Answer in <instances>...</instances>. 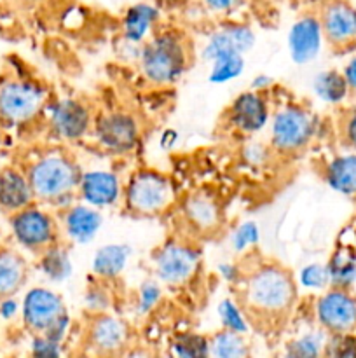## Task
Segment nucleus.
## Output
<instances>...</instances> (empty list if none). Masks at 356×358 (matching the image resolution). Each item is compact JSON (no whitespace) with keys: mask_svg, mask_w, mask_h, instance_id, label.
<instances>
[{"mask_svg":"<svg viewBox=\"0 0 356 358\" xmlns=\"http://www.w3.org/2000/svg\"><path fill=\"white\" fill-rule=\"evenodd\" d=\"M20 164L30 180L37 203L59 212L77 201L82 166L68 147L47 142L30 150Z\"/></svg>","mask_w":356,"mask_h":358,"instance_id":"1","label":"nucleus"},{"mask_svg":"<svg viewBox=\"0 0 356 358\" xmlns=\"http://www.w3.org/2000/svg\"><path fill=\"white\" fill-rule=\"evenodd\" d=\"M236 296L253 320H281L288 317L299 301L295 276L276 261L248 262Z\"/></svg>","mask_w":356,"mask_h":358,"instance_id":"2","label":"nucleus"},{"mask_svg":"<svg viewBox=\"0 0 356 358\" xmlns=\"http://www.w3.org/2000/svg\"><path fill=\"white\" fill-rule=\"evenodd\" d=\"M194 63V45L181 28L161 24L140 49L138 72L154 90H168L180 83Z\"/></svg>","mask_w":356,"mask_h":358,"instance_id":"3","label":"nucleus"},{"mask_svg":"<svg viewBox=\"0 0 356 358\" xmlns=\"http://www.w3.org/2000/svg\"><path fill=\"white\" fill-rule=\"evenodd\" d=\"M52 91L45 80L24 72L0 76V129L9 133L40 128Z\"/></svg>","mask_w":356,"mask_h":358,"instance_id":"4","label":"nucleus"},{"mask_svg":"<svg viewBox=\"0 0 356 358\" xmlns=\"http://www.w3.org/2000/svg\"><path fill=\"white\" fill-rule=\"evenodd\" d=\"M181 194L171 175L138 166L124 178L121 210L133 219H163L175 212Z\"/></svg>","mask_w":356,"mask_h":358,"instance_id":"5","label":"nucleus"},{"mask_svg":"<svg viewBox=\"0 0 356 358\" xmlns=\"http://www.w3.org/2000/svg\"><path fill=\"white\" fill-rule=\"evenodd\" d=\"M267 142L276 156L295 157L306 152L320 135V117L306 103L297 100L274 101L267 126Z\"/></svg>","mask_w":356,"mask_h":358,"instance_id":"6","label":"nucleus"},{"mask_svg":"<svg viewBox=\"0 0 356 358\" xmlns=\"http://www.w3.org/2000/svg\"><path fill=\"white\" fill-rule=\"evenodd\" d=\"M96 107L80 94H52L42 117V126L49 143L77 145L89 140Z\"/></svg>","mask_w":356,"mask_h":358,"instance_id":"7","label":"nucleus"},{"mask_svg":"<svg viewBox=\"0 0 356 358\" xmlns=\"http://www.w3.org/2000/svg\"><path fill=\"white\" fill-rule=\"evenodd\" d=\"M202 271V250L198 240L173 234L161 241L150 254V275L166 289H184Z\"/></svg>","mask_w":356,"mask_h":358,"instance_id":"8","label":"nucleus"},{"mask_svg":"<svg viewBox=\"0 0 356 358\" xmlns=\"http://www.w3.org/2000/svg\"><path fill=\"white\" fill-rule=\"evenodd\" d=\"M145 124L135 110L126 107L96 108L91 143L110 157L133 156L142 145Z\"/></svg>","mask_w":356,"mask_h":358,"instance_id":"9","label":"nucleus"},{"mask_svg":"<svg viewBox=\"0 0 356 358\" xmlns=\"http://www.w3.org/2000/svg\"><path fill=\"white\" fill-rule=\"evenodd\" d=\"M7 224L13 243L34 257L61 241L58 213L37 201L7 217Z\"/></svg>","mask_w":356,"mask_h":358,"instance_id":"10","label":"nucleus"},{"mask_svg":"<svg viewBox=\"0 0 356 358\" xmlns=\"http://www.w3.org/2000/svg\"><path fill=\"white\" fill-rule=\"evenodd\" d=\"M272 108H274L272 93H258L248 87L237 93L227 105L223 112V122L236 135L251 138L267 131Z\"/></svg>","mask_w":356,"mask_h":358,"instance_id":"11","label":"nucleus"},{"mask_svg":"<svg viewBox=\"0 0 356 358\" xmlns=\"http://www.w3.org/2000/svg\"><path fill=\"white\" fill-rule=\"evenodd\" d=\"M175 212L187 236L213 238L223 227V206L213 192L194 191L181 196Z\"/></svg>","mask_w":356,"mask_h":358,"instance_id":"12","label":"nucleus"},{"mask_svg":"<svg viewBox=\"0 0 356 358\" xmlns=\"http://www.w3.org/2000/svg\"><path fill=\"white\" fill-rule=\"evenodd\" d=\"M313 318L327 334L356 332V294L353 289L328 287L314 296Z\"/></svg>","mask_w":356,"mask_h":358,"instance_id":"13","label":"nucleus"},{"mask_svg":"<svg viewBox=\"0 0 356 358\" xmlns=\"http://www.w3.org/2000/svg\"><path fill=\"white\" fill-rule=\"evenodd\" d=\"M20 322L30 334H44L65 311V299L51 285H31L21 292Z\"/></svg>","mask_w":356,"mask_h":358,"instance_id":"14","label":"nucleus"},{"mask_svg":"<svg viewBox=\"0 0 356 358\" xmlns=\"http://www.w3.org/2000/svg\"><path fill=\"white\" fill-rule=\"evenodd\" d=\"M316 13L332 51H356V10L351 0H323Z\"/></svg>","mask_w":356,"mask_h":358,"instance_id":"15","label":"nucleus"},{"mask_svg":"<svg viewBox=\"0 0 356 358\" xmlns=\"http://www.w3.org/2000/svg\"><path fill=\"white\" fill-rule=\"evenodd\" d=\"M257 44V34L246 21L222 20L208 35L199 51L202 62L212 63L213 59L227 55H244L253 51Z\"/></svg>","mask_w":356,"mask_h":358,"instance_id":"16","label":"nucleus"},{"mask_svg":"<svg viewBox=\"0 0 356 358\" xmlns=\"http://www.w3.org/2000/svg\"><path fill=\"white\" fill-rule=\"evenodd\" d=\"M124 178L112 168H87L80 175L77 199L101 210L121 208Z\"/></svg>","mask_w":356,"mask_h":358,"instance_id":"17","label":"nucleus"},{"mask_svg":"<svg viewBox=\"0 0 356 358\" xmlns=\"http://www.w3.org/2000/svg\"><path fill=\"white\" fill-rule=\"evenodd\" d=\"M327 45L316 10H304L286 31V49L293 65L306 66L316 62Z\"/></svg>","mask_w":356,"mask_h":358,"instance_id":"18","label":"nucleus"},{"mask_svg":"<svg viewBox=\"0 0 356 358\" xmlns=\"http://www.w3.org/2000/svg\"><path fill=\"white\" fill-rule=\"evenodd\" d=\"M131 329L124 318L115 313H103L89 317L86 329V345L94 355L101 358L117 357L128 348Z\"/></svg>","mask_w":356,"mask_h":358,"instance_id":"19","label":"nucleus"},{"mask_svg":"<svg viewBox=\"0 0 356 358\" xmlns=\"http://www.w3.org/2000/svg\"><path fill=\"white\" fill-rule=\"evenodd\" d=\"M56 213H58L59 229H61V240L77 247H86L93 243L105 222L101 210L86 205L79 199Z\"/></svg>","mask_w":356,"mask_h":358,"instance_id":"20","label":"nucleus"},{"mask_svg":"<svg viewBox=\"0 0 356 358\" xmlns=\"http://www.w3.org/2000/svg\"><path fill=\"white\" fill-rule=\"evenodd\" d=\"M166 10L154 0L136 2L126 7L119 20V35L121 42L131 45H143L163 24Z\"/></svg>","mask_w":356,"mask_h":358,"instance_id":"21","label":"nucleus"},{"mask_svg":"<svg viewBox=\"0 0 356 358\" xmlns=\"http://www.w3.org/2000/svg\"><path fill=\"white\" fill-rule=\"evenodd\" d=\"M35 203L34 189L20 163L3 164L0 168V213L6 217Z\"/></svg>","mask_w":356,"mask_h":358,"instance_id":"22","label":"nucleus"},{"mask_svg":"<svg viewBox=\"0 0 356 358\" xmlns=\"http://www.w3.org/2000/svg\"><path fill=\"white\" fill-rule=\"evenodd\" d=\"M133 259V247L124 241H110L100 245L89 261V273L93 278L108 283H119L128 271Z\"/></svg>","mask_w":356,"mask_h":358,"instance_id":"23","label":"nucleus"},{"mask_svg":"<svg viewBox=\"0 0 356 358\" xmlns=\"http://www.w3.org/2000/svg\"><path fill=\"white\" fill-rule=\"evenodd\" d=\"M321 180L344 198L356 199V150L342 149L321 163Z\"/></svg>","mask_w":356,"mask_h":358,"instance_id":"24","label":"nucleus"},{"mask_svg":"<svg viewBox=\"0 0 356 358\" xmlns=\"http://www.w3.org/2000/svg\"><path fill=\"white\" fill-rule=\"evenodd\" d=\"M31 266L14 243H0V299L20 296L28 287Z\"/></svg>","mask_w":356,"mask_h":358,"instance_id":"25","label":"nucleus"},{"mask_svg":"<svg viewBox=\"0 0 356 358\" xmlns=\"http://www.w3.org/2000/svg\"><path fill=\"white\" fill-rule=\"evenodd\" d=\"M35 269L49 285H61L70 282L75 273L70 245L61 240L35 255Z\"/></svg>","mask_w":356,"mask_h":358,"instance_id":"26","label":"nucleus"},{"mask_svg":"<svg viewBox=\"0 0 356 358\" xmlns=\"http://www.w3.org/2000/svg\"><path fill=\"white\" fill-rule=\"evenodd\" d=\"M311 91L316 100L328 107H344L346 101L353 96L341 69L320 70L311 80Z\"/></svg>","mask_w":356,"mask_h":358,"instance_id":"27","label":"nucleus"},{"mask_svg":"<svg viewBox=\"0 0 356 358\" xmlns=\"http://www.w3.org/2000/svg\"><path fill=\"white\" fill-rule=\"evenodd\" d=\"M330 287L353 289L356 283V250L349 245H339L334 248L327 261Z\"/></svg>","mask_w":356,"mask_h":358,"instance_id":"28","label":"nucleus"},{"mask_svg":"<svg viewBox=\"0 0 356 358\" xmlns=\"http://www.w3.org/2000/svg\"><path fill=\"white\" fill-rule=\"evenodd\" d=\"M216 318L223 331L246 336L251 331V318L237 296H225L216 303Z\"/></svg>","mask_w":356,"mask_h":358,"instance_id":"29","label":"nucleus"},{"mask_svg":"<svg viewBox=\"0 0 356 358\" xmlns=\"http://www.w3.org/2000/svg\"><path fill=\"white\" fill-rule=\"evenodd\" d=\"M115 306L114 283L103 282L89 276L87 285L82 292V308L87 317L110 313Z\"/></svg>","mask_w":356,"mask_h":358,"instance_id":"30","label":"nucleus"},{"mask_svg":"<svg viewBox=\"0 0 356 358\" xmlns=\"http://www.w3.org/2000/svg\"><path fill=\"white\" fill-rule=\"evenodd\" d=\"M327 338V332L318 325L302 331L286 343L281 358H323Z\"/></svg>","mask_w":356,"mask_h":358,"instance_id":"31","label":"nucleus"},{"mask_svg":"<svg viewBox=\"0 0 356 358\" xmlns=\"http://www.w3.org/2000/svg\"><path fill=\"white\" fill-rule=\"evenodd\" d=\"M209 358H250L246 336L220 329L209 336Z\"/></svg>","mask_w":356,"mask_h":358,"instance_id":"32","label":"nucleus"},{"mask_svg":"<svg viewBox=\"0 0 356 358\" xmlns=\"http://www.w3.org/2000/svg\"><path fill=\"white\" fill-rule=\"evenodd\" d=\"M262 240V229L257 220H241L230 229L229 247L237 257H250L258 248Z\"/></svg>","mask_w":356,"mask_h":358,"instance_id":"33","label":"nucleus"},{"mask_svg":"<svg viewBox=\"0 0 356 358\" xmlns=\"http://www.w3.org/2000/svg\"><path fill=\"white\" fill-rule=\"evenodd\" d=\"M164 290L166 287L154 278L152 275L147 276L145 280L138 283L135 289V297H133V311L138 317H149L164 301Z\"/></svg>","mask_w":356,"mask_h":358,"instance_id":"34","label":"nucleus"},{"mask_svg":"<svg viewBox=\"0 0 356 358\" xmlns=\"http://www.w3.org/2000/svg\"><path fill=\"white\" fill-rule=\"evenodd\" d=\"M208 83L213 86H227L239 79L246 69V56L244 55H227L213 59L208 63Z\"/></svg>","mask_w":356,"mask_h":358,"instance_id":"35","label":"nucleus"},{"mask_svg":"<svg viewBox=\"0 0 356 358\" xmlns=\"http://www.w3.org/2000/svg\"><path fill=\"white\" fill-rule=\"evenodd\" d=\"M171 358H209V338L194 331L173 336L170 343Z\"/></svg>","mask_w":356,"mask_h":358,"instance_id":"36","label":"nucleus"},{"mask_svg":"<svg viewBox=\"0 0 356 358\" xmlns=\"http://www.w3.org/2000/svg\"><path fill=\"white\" fill-rule=\"evenodd\" d=\"M295 276L297 289L304 290L307 294H320L323 290H327L330 287V276H328L327 262H307V264L300 266L297 269V273H293Z\"/></svg>","mask_w":356,"mask_h":358,"instance_id":"37","label":"nucleus"},{"mask_svg":"<svg viewBox=\"0 0 356 358\" xmlns=\"http://www.w3.org/2000/svg\"><path fill=\"white\" fill-rule=\"evenodd\" d=\"M241 161L246 164L251 170H264L265 166L271 164V161L274 159L276 154L272 150V147L269 145V142H262L257 136H251V138H246L243 142L239 149Z\"/></svg>","mask_w":356,"mask_h":358,"instance_id":"38","label":"nucleus"},{"mask_svg":"<svg viewBox=\"0 0 356 358\" xmlns=\"http://www.w3.org/2000/svg\"><path fill=\"white\" fill-rule=\"evenodd\" d=\"M323 358H356V332L328 334Z\"/></svg>","mask_w":356,"mask_h":358,"instance_id":"39","label":"nucleus"},{"mask_svg":"<svg viewBox=\"0 0 356 358\" xmlns=\"http://www.w3.org/2000/svg\"><path fill=\"white\" fill-rule=\"evenodd\" d=\"M341 108L342 110L337 117L339 142L344 149L356 150V103Z\"/></svg>","mask_w":356,"mask_h":358,"instance_id":"40","label":"nucleus"},{"mask_svg":"<svg viewBox=\"0 0 356 358\" xmlns=\"http://www.w3.org/2000/svg\"><path fill=\"white\" fill-rule=\"evenodd\" d=\"M30 358H63V345L45 334H31Z\"/></svg>","mask_w":356,"mask_h":358,"instance_id":"41","label":"nucleus"},{"mask_svg":"<svg viewBox=\"0 0 356 358\" xmlns=\"http://www.w3.org/2000/svg\"><path fill=\"white\" fill-rule=\"evenodd\" d=\"M216 276H218L220 282H223L225 285L234 287L237 289L239 283L243 282L244 273H246V262L243 261H222L216 264L215 268Z\"/></svg>","mask_w":356,"mask_h":358,"instance_id":"42","label":"nucleus"},{"mask_svg":"<svg viewBox=\"0 0 356 358\" xmlns=\"http://www.w3.org/2000/svg\"><path fill=\"white\" fill-rule=\"evenodd\" d=\"M246 0H201L202 9L220 20H230L236 13L243 9Z\"/></svg>","mask_w":356,"mask_h":358,"instance_id":"43","label":"nucleus"},{"mask_svg":"<svg viewBox=\"0 0 356 358\" xmlns=\"http://www.w3.org/2000/svg\"><path fill=\"white\" fill-rule=\"evenodd\" d=\"M72 325H73V320H72V315H70V311H65V313L61 315V317L58 318V320L54 322V324L51 325V327L47 329V331L44 332L47 338H51L52 341L56 343H65L66 338L70 336V331H72Z\"/></svg>","mask_w":356,"mask_h":358,"instance_id":"44","label":"nucleus"},{"mask_svg":"<svg viewBox=\"0 0 356 358\" xmlns=\"http://www.w3.org/2000/svg\"><path fill=\"white\" fill-rule=\"evenodd\" d=\"M21 315V299L20 296H7L0 299V320L10 324L17 320Z\"/></svg>","mask_w":356,"mask_h":358,"instance_id":"45","label":"nucleus"},{"mask_svg":"<svg viewBox=\"0 0 356 358\" xmlns=\"http://www.w3.org/2000/svg\"><path fill=\"white\" fill-rule=\"evenodd\" d=\"M250 90L258 91V93H274L276 90V80L269 73H257L251 79Z\"/></svg>","mask_w":356,"mask_h":358,"instance_id":"46","label":"nucleus"},{"mask_svg":"<svg viewBox=\"0 0 356 358\" xmlns=\"http://www.w3.org/2000/svg\"><path fill=\"white\" fill-rule=\"evenodd\" d=\"M341 70L342 73H344L349 90H351V94L356 96V51H353L351 55H349V58L346 59V63L342 65Z\"/></svg>","mask_w":356,"mask_h":358,"instance_id":"47","label":"nucleus"},{"mask_svg":"<svg viewBox=\"0 0 356 358\" xmlns=\"http://www.w3.org/2000/svg\"><path fill=\"white\" fill-rule=\"evenodd\" d=\"M178 142H180V133L175 128H166L163 129V133L159 135L157 145H159V149L163 150V152H170V150H173L175 147L178 145Z\"/></svg>","mask_w":356,"mask_h":358,"instance_id":"48","label":"nucleus"},{"mask_svg":"<svg viewBox=\"0 0 356 358\" xmlns=\"http://www.w3.org/2000/svg\"><path fill=\"white\" fill-rule=\"evenodd\" d=\"M156 3H159L164 10H177L187 7L192 0H154Z\"/></svg>","mask_w":356,"mask_h":358,"instance_id":"49","label":"nucleus"},{"mask_svg":"<svg viewBox=\"0 0 356 358\" xmlns=\"http://www.w3.org/2000/svg\"><path fill=\"white\" fill-rule=\"evenodd\" d=\"M14 2L20 3V6L24 7V9H38V7L47 6L51 0H14Z\"/></svg>","mask_w":356,"mask_h":358,"instance_id":"50","label":"nucleus"},{"mask_svg":"<svg viewBox=\"0 0 356 358\" xmlns=\"http://www.w3.org/2000/svg\"><path fill=\"white\" fill-rule=\"evenodd\" d=\"M128 358H147V357L143 355V352H133V353H129Z\"/></svg>","mask_w":356,"mask_h":358,"instance_id":"51","label":"nucleus"},{"mask_svg":"<svg viewBox=\"0 0 356 358\" xmlns=\"http://www.w3.org/2000/svg\"><path fill=\"white\" fill-rule=\"evenodd\" d=\"M355 10H356V3H355Z\"/></svg>","mask_w":356,"mask_h":358,"instance_id":"52","label":"nucleus"}]
</instances>
